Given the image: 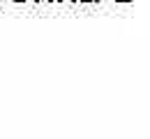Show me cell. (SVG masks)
Wrapping results in <instances>:
<instances>
[{
    "mask_svg": "<svg viewBox=\"0 0 150 139\" xmlns=\"http://www.w3.org/2000/svg\"><path fill=\"white\" fill-rule=\"evenodd\" d=\"M12 2H25V0H12Z\"/></svg>",
    "mask_w": 150,
    "mask_h": 139,
    "instance_id": "cell-4",
    "label": "cell"
},
{
    "mask_svg": "<svg viewBox=\"0 0 150 139\" xmlns=\"http://www.w3.org/2000/svg\"><path fill=\"white\" fill-rule=\"evenodd\" d=\"M118 2H129V0H118Z\"/></svg>",
    "mask_w": 150,
    "mask_h": 139,
    "instance_id": "cell-5",
    "label": "cell"
},
{
    "mask_svg": "<svg viewBox=\"0 0 150 139\" xmlns=\"http://www.w3.org/2000/svg\"><path fill=\"white\" fill-rule=\"evenodd\" d=\"M58 2H76V0H58Z\"/></svg>",
    "mask_w": 150,
    "mask_h": 139,
    "instance_id": "cell-3",
    "label": "cell"
},
{
    "mask_svg": "<svg viewBox=\"0 0 150 139\" xmlns=\"http://www.w3.org/2000/svg\"><path fill=\"white\" fill-rule=\"evenodd\" d=\"M37 2H58V0H37Z\"/></svg>",
    "mask_w": 150,
    "mask_h": 139,
    "instance_id": "cell-2",
    "label": "cell"
},
{
    "mask_svg": "<svg viewBox=\"0 0 150 139\" xmlns=\"http://www.w3.org/2000/svg\"><path fill=\"white\" fill-rule=\"evenodd\" d=\"M76 2H97V0H76Z\"/></svg>",
    "mask_w": 150,
    "mask_h": 139,
    "instance_id": "cell-1",
    "label": "cell"
}]
</instances>
